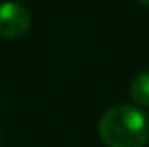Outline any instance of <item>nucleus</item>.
Segmentation results:
<instances>
[{
  "instance_id": "nucleus-4",
  "label": "nucleus",
  "mask_w": 149,
  "mask_h": 147,
  "mask_svg": "<svg viewBox=\"0 0 149 147\" xmlns=\"http://www.w3.org/2000/svg\"><path fill=\"white\" fill-rule=\"evenodd\" d=\"M141 3H144V5H149V0H139Z\"/></svg>"
},
{
  "instance_id": "nucleus-5",
  "label": "nucleus",
  "mask_w": 149,
  "mask_h": 147,
  "mask_svg": "<svg viewBox=\"0 0 149 147\" xmlns=\"http://www.w3.org/2000/svg\"><path fill=\"white\" fill-rule=\"evenodd\" d=\"M0 147H2V135H0Z\"/></svg>"
},
{
  "instance_id": "nucleus-3",
  "label": "nucleus",
  "mask_w": 149,
  "mask_h": 147,
  "mask_svg": "<svg viewBox=\"0 0 149 147\" xmlns=\"http://www.w3.org/2000/svg\"><path fill=\"white\" fill-rule=\"evenodd\" d=\"M130 95L135 104L149 107V69L137 73L130 81Z\"/></svg>"
},
{
  "instance_id": "nucleus-1",
  "label": "nucleus",
  "mask_w": 149,
  "mask_h": 147,
  "mask_svg": "<svg viewBox=\"0 0 149 147\" xmlns=\"http://www.w3.org/2000/svg\"><path fill=\"white\" fill-rule=\"evenodd\" d=\"M99 135L108 147H144L149 140V121L141 109L118 104L99 119Z\"/></svg>"
},
{
  "instance_id": "nucleus-2",
  "label": "nucleus",
  "mask_w": 149,
  "mask_h": 147,
  "mask_svg": "<svg viewBox=\"0 0 149 147\" xmlns=\"http://www.w3.org/2000/svg\"><path fill=\"white\" fill-rule=\"evenodd\" d=\"M31 24L30 10L17 2L0 3V37L19 38L23 37Z\"/></svg>"
}]
</instances>
